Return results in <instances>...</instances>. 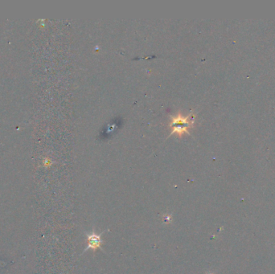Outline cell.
<instances>
[{
  "label": "cell",
  "instance_id": "cell-1",
  "mask_svg": "<svg viewBox=\"0 0 275 274\" xmlns=\"http://www.w3.org/2000/svg\"><path fill=\"white\" fill-rule=\"evenodd\" d=\"M87 239L88 242H89V245H88L87 248H85L84 253L85 251L89 250V249H96L100 248L101 249V245L102 243V241L101 239V235L96 234L94 232L91 233V234H87Z\"/></svg>",
  "mask_w": 275,
  "mask_h": 274
}]
</instances>
